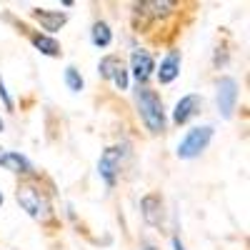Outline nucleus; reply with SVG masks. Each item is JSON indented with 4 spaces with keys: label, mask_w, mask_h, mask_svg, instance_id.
Returning a JSON list of instances; mask_svg holds the SVG:
<instances>
[{
    "label": "nucleus",
    "mask_w": 250,
    "mask_h": 250,
    "mask_svg": "<svg viewBox=\"0 0 250 250\" xmlns=\"http://www.w3.org/2000/svg\"><path fill=\"white\" fill-rule=\"evenodd\" d=\"M15 200L20 203V208L33 218V220H40V223H45L50 220L53 215V208H50V200L48 195L40 190L38 185L33 183H23V185H18V190H15Z\"/></svg>",
    "instance_id": "obj_1"
},
{
    "label": "nucleus",
    "mask_w": 250,
    "mask_h": 250,
    "mask_svg": "<svg viewBox=\"0 0 250 250\" xmlns=\"http://www.w3.org/2000/svg\"><path fill=\"white\" fill-rule=\"evenodd\" d=\"M138 113L153 135L165 130V110H163V100L155 90L150 88H138Z\"/></svg>",
    "instance_id": "obj_2"
},
{
    "label": "nucleus",
    "mask_w": 250,
    "mask_h": 250,
    "mask_svg": "<svg viewBox=\"0 0 250 250\" xmlns=\"http://www.w3.org/2000/svg\"><path fill=\"white\" fill-rule=\"evenodd\" d=\"M213 140V125H200V128H190L185 133V138L178 143V158L193 160L198 158Z\"/></svg>",
    "instance_id": "obj_3"
},
{
    "label": "nucleus",
    "mask_w": 250,
    "mask_h": 250,
    "mask_svg": "<svg viewBox=\"0 0 250 250\" xmlns=\"http://www.w3.org/2000/svg\"><path fill=\"white\" fill-rule=\"evenodd\" d=\"M98 70H100V75L105 78V80H110L118 90H128L130 73H128V65H125L118 55H105V58L100 60Z\"/></svg>",
    "instance_id": "obj_4"
},
{
    "label": "nucleus",
    "mask_w": 250,
    "mask_h": 250,
    "mask_svg": "<svg viewBox=\"0 0 250 250\" xmlns=\"http://www.w3.org/2000/svg\"><path fill=\"white\" fill-rule=\"evenodd\" d=\"M235 105H238V80L225 75L218 80V110L228 120V118H233Z\"/></svg>",
    "instance_id": "obj_5"
},
{
    "label": "nucleus",
    "mask_w": 250,
    "mask_h": 250,
    "mask_svg": "<svg viewBox=\"0 0 250 250\" xmlns=\"http://www.w3.org/2000/svg\"><path fill=\"white\" fill-rule=\"evenodd\" d=\"M120 165H123V153H120V148H105V150H103V155H100V160H98V173H100L103 180H105L108 188L115 185V180H118V175H120Z\"/></svg>",
    "instance_id": "obj_6"
},
{
    "label": "nucleus",
    "mask_w": 250,
    "mask_h": 250,
    "mask_svg": "<svg viewBox=\"0 0 250 250\" xmlns=\"http://www.w3.org/2000/svg\"><path fill=\"white\" fill-rule=\"evenodd\" d=\"M153 70H155L153 55L145 50V48H135L133 55H130V68H128V73H133V78L138 80V85H145V83L150 80Z\"/></svg>",
    "instance_id": "obj_7"
},
{
    "label": "nucleus",
    "mask_w": 250,
    "mask_h": 250,
    "mask_svg": "<svg viewBox=\"0 0 250 250\" xmlns=\"http://www.w3.org/2000/svg\"><path fill=\"white\" fill-rule=\"evenodd\" d=\"M30 18L35 20V23H40V28H43V30H48L45 35H53V33H58L62 25L68 23V13H62V10L33 8V10H30Z\"/></svg>",
    "instance_id": "obj_8"
},
{
    "label": "nucleus",
    "mask_w": 250,
    "mask_h": 250,
    "mask_svg": "<svg viewBox=\"0 0 250 250\" xmlns=\"http://www.w3.org/2000/svg\"><path fill=\"white\" fill-rule=\"evenodd\" d=\"M203 108V98L190 93V95H183L178 103H175V108H173V123L175 125H185L190 118H195Z\"/></svg>",
    "instance_id": "obj_9"
},
{
    "label": "nucleus",
    "mask_w": 250,
    "mask_h": 250,
    "mask_svg": "<svg viewBox=\"0 0 250 250\" xmlns=\"http://www.w3.org/2000/svg\"><path fill=\"white\" fill-rule=\"evenodd\" d=\"M180 62H183L180 50H168V55L160 60V65H158V70H155L160 85H168V83H173V80L180 75Z\"/></svg>",
    "instance_id": "obj_10"
},
{
    "label": "nucleus",
    "mask_w": 250,
    "mask_h": 250,
    "mask_svg": "<svg viewBox=\"0 0 250 250\" xmlns=\"http://www.w3.org/2000/svg\"><path fill=\"white\" fill-rule=\"evenodd\" d=\"M140 213H143V220L158 228L163 225V198L158 193H150V195H145L140 200Z\"/></svg>",
    "instance_id": "obj_11"
},
{
    "label": "nucleus",
    "mask_w": 250,
    "mask_h": 250,
    "mask_svg": "<svg viewBox=\"0 0 250 250\" xmlns=\"http://www.w3.org/2000/svg\"><path fill=\"white\" fill-rule=\"evenodd\" d=\"M0 165H3L5 170H10V173H20V175H28V173H33V165H30V160L25 158V155H20V153H3L0 155Z\"/></svg>",
    "instance_id": "obj_12"
},
{
    "label": "nucleus",
    "mask_w": 250,
    "mask_h": 250,
    "mask_svg": "<svg viewBox=\"0 0 250 250\" xmlns=\"http://www.w3.org/2000/svg\"><path fill=\"white\" fill-rule=\"evenodd\" d=\"M30 43L48 58H58L60 55V43L53 38V35H45V33H33L30 35Z\"/></svg>",
    "instance_id": "obj_13"
},
{
    "label": "nucleus",
    "mask_w": 250,
    "mask_h": 250,
    "mask_svg": "<svg viewBox=\"0 0 250 250\" xmlns=\"http://www.w3.org/2000/svg\"><path fill=\"white\" fill-rule=\"evenodd\" d=\"M90 40H93V45L95 48H108L113 43V30L108 23H103V20H98V23L93 25L90 30Z\"/></svg>",
    "instance_id": "obj_14"
},
{
    "label": "nucleus",
    "mask_w": 250,
    "mask_h": 250,
    "mask_svg": "<svg viewBox=\"0 0 250 250\" xmlns=\"http://www.w3.org/2000/svg\"><path fill=\"white\" fill-rule=\"evenodd\" d=\"M135 8H138V13H143V15L160 18V15H168V13H173L175 3H168V0H163V3H158V0H153V3H138Z\"/></svg>",
    "instance_id": "obj_15"
},
{
    "label": "nucleus",
    "mask_w": 250,
    "mask_h": 250,
    "mask_svg": "<svg viewBox=\"0 0 250 250\" xmlns=\"http://www.w3.org/2000/svg\"><path fill=\"white\" fill-rule=\"evenodd\" d=\"M65 85H68L73 93H80L83 88H85V80H83V75H80L78 68H73V65L65 68Z\"/></svg>",
    "instance_id": "obj_16"
},
{
    "label": "nucleus",
    "mask_w": 250,
    "mask_h": 250,
    "mask_svg": "<svg viewBox=\"0 0 250 250\" xmlns=\"http://www.w3.org/2000/svg\"><path fill=\"white\" fill-rule=\"evenodd\" d=\"M0 98H3L5 110H13V98H10V93H8V88H5V80H3V78H0Z\"/></svg>",
    "instance_id": "obj_17"
},
{
    "label": "nucleus",
    "mask_w": 250,
    "mask_h": 250,
    "mask_svg": "<svg viewBox=\"0 0 250 250\" xmlns=\"http://www.w3.org/2000/svg\"><path fill=\"white\" fill-rule=\"evenodd\" d=\"M173 250H185V245L180 243V238H173Z\"/></svg>",
    "instance_id": "obj_18"
},
{
    "label": "nucleus",
    "mask_w": 250,
    "mask_h": 250,
    "mask_svg": "<svg viewBox=\"0 0 250 250\" xmlns=\"http://www.w3.org/2000/svg\"><path fill=\"white\" fill-rule=\"evenodd\" d=\"M3 128H5V123H3V118H0V133H3Z\"/></svg>",
    "instance_id": "obj_19"
},
{
    "label": "nucleus",
    "mask_w": 250,
    "mask_h": 250,
    "mask_svg": "<svg viewBox=\"0 0 250 250\" xmlns=\"http://www.w3.org/2000/svg\"><path fill=\"white\" fill-rule=\"evenodd\" d=\"M0 205H3V193H0Z\"/></svg>",
    "instance_id": "obj_20"
},
{
    "label": "nucleus",
    "mask_w": 250,
    "mask_h": 250,
    "mask_svg": "<svg viewBox=\"0 0 250 250\" xmlns=\"http://www.w3.org/2000/svg\"><path fill=\"white\" fill-rule=\"evenodd\" d=\"M145 250H155V248H145Z\"/></svg>",
    "instance_id": "obj_21"
}]
</instances>
